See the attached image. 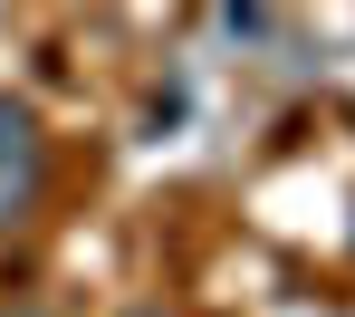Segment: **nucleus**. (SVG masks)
I'll list each match as a JSON object with an SVG mask.
<instances>
[{
  "mask_svg": "<svg viewBox=\"0 0 355 317\" xmlns=\"http://www.w3.org/2000/svg\"><path fill=\"white\" fill-rule=\"evenodd\" d=\"M39 183H49V135H39L29 106H10V96H0V231H10V221H29Z\"/></svg>",
  "mask_w": 355,
  "mask_h": 317,
  "instance_id": "nucleus-1",
  "label": "nucleus"
},
{
  "mask_svg": "<svg viewBox=\"0 0 355 317\" xmlns=\"http://www.w3.org/2000/svg\"><path fill=\"white\" fill-rule=\"evenodd\" d=\"M0 317H49V308H39V298H10V308H0Z\"/></svg>",
  "mask_w": 355,
  "mask_h": 317,
  "instance_id": "nucleus-3",
  "label": "nucleus"
},
{
  "mask_svg": "<svg viewBox=\"0 0 355 317\" xmlns=\"http://www.w3.org/2000/svg\"><path fill=\"white\" fill-rule=\"evenodd\" d=\"M125 317H164V308H125Z\"/></svg>",
  "mask_w": 355,
  "mask_h": 317,
  "instance_id": "nucleus-4",
  "label": "nucleus"
},
{
  "mask_svg": "<svg viewBox=\"0 0 355 317\" xmlns=\"http://www.w3.org/2000/svg\"><path fill=\"white\" fill-rule=\"evenodd\" d=\"M231 29H240V39H259V0H231Z\"/></svg>",
  "mask_w": 355,
  "mask_h": 317,
  "instance_id": "nucleus-2",
  "label": "nucleus"
}]
</instances>
